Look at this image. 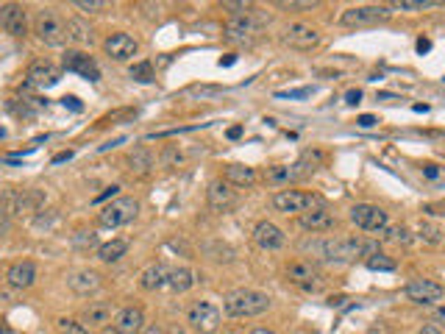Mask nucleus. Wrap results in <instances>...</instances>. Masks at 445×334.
I'll return each mask as SVG.
<instances>
[{"label": "nucleus", "instance_id": "f257e3e1", "mask_svg": "<svg viewBox=\"0 0 445 334\" xmlns=\"http://www.w3.org/2000/svg\"><path fill=\"white\" fill-rule=\"evenodd\" d=\"M312 248L326 259V262H337V265H345V262H354L359 256H376L379 254V242L373 239H359V237H340V239H317L312 242Z\"/></svg>", "mask_w": 445, "mask_h": 334}, {"label": "nucleus", "instance_id": "f03ea898", "mask_svg": "<svg viewBox=\"0 0 445 334\" xmlns=\"http://www.w3.org/2000/svg\"><path fill=\"white\" fill-rule=\"evenodd\" d=\"M270 295L262 290H251V287H242V290H234L222 298V309L228 318H256V315H265L270 309Z\"/></svg>", "mask_w": 445, "mask_h": 334}, {"label": "nucleus", "instance_id": "7ed1b4c3", "mask_svg": "<svg viewBox=\"0 0 445 334\" xmlns=\"http://www.w3.org/2000/svg\"><path fill=\"white\" fill-rule=\"evenodd\" d=\"M273 206L284 215H304L309 209L326 206V201L317 192H301V190H278L273 195Z\"/></svg>", "mask_w": 445, "mask_h": 334}, {"label": "nucleus", "instance_id": "20e7f679", "mask_svg": "<svg viewBox=\"0 0 445 334\" xmlns=\"http://www.w3.org/2000/svg\"><path fill=\"white\" fill-rule=\"evenodd\" d=\"M34 34L40 37V42L50 45V48H61L67 42V23L53 11V8H42L34 20Z\"/></svg>", "mask_w": 445, "mask_h": 334}, {"label": "nucleus", "instance_id": "39448f33", "mask_svg": "<svg viewBox=\"0 0 445 334\" xmlns=\"http://www.w3.org/2000/svg\"><path fill=\"white\" fill-rule=\"evenodd\" d=\"M0 206L14 215H37L44 206L42 190H6L0 198Z\"/></svg>", "mask_w": 445, "mask_h": 334}, {"label": "nucleus", "instance_id": "423d86ee", "mask_svg": "<svg viewBox=\"0 0 445 334\" xmlns=\"http://www.w3.org/2000/svg\"><path fill=\"white\" fill-rule=\"evenodd\" d=\"M136 215H139V203H136L134 198H114L109 206L100 209L97 223H100L103 229H120V226L131 223Z\"/></svg>", "mask_w": 445, "mask_h": 334}, {"label": "nucleus", "instance_id": "0eeeda50", "mask_svg": "<svg viewBox=\"0 0 445 334\" xmlns=\"http://www.w3.org/2000/svg\"><path fill=\"white\" fill-rule=\"evenodd\" d=\"M265 23L259 20L256 11H245V14H234L228 23H225V37L231 42H254L259 34H262Z\"/></svg>", "mask_w": 445, "mask_h": 334}, {"label": "nucleus", "instance_id": "6e6552de", "mask_svg": "<svg viewBox=\"0 0 445 334\" xmlns=\"http://www.w3.org/2000/svg\"><path fill=\"white\" fill-rule=\"evenodd\" d=\"M186 323L198 334H215L220 329V309L212 301H195L186 312Z\"/></svg>", "mask_w": 445, "mask_h": 334}, {"label": "nucleus", "instance_id": "1a4fd4ad", "mask_svg": "<svg viewBox=\"0 0 445 334\" xmlns=\"http://www.w3.org/2000/svg\"><path fill=\"white\" fill-rule=\"evenodd\" d=\"M393 17V8L390 6H354V8H345L340 23L345 28H362V25H376V23H384Z\"/></svg>", "mask_w": 445, "mask_h": 334}, {"label": "nucleus", "instance_id": "9d476101", "mask_svg": "<svg viewBox=\"0 0 445 334\" xmlns=\"http://www.w3.org/2000/svg\"><path fill=\"white\" fill-rule=\"evenodd\" d=\"M287 279H290L295 287L307 290V292H317L320 287L326 285V279H323L320 268H317V265H312V262H307V259L292 262V265L287 268Z\"/></svg>", "mask_w": 445, "mask_h": 334}, {"label": "nucleus", "instance_id": "9b49d317", "mask_svg": "<svg viewBox=\"0 0 445 334\" xmlns=\"http://www.w3.org/2000/svg\"><path fill=\"white\" fill-rule=\"evenodd\" d=\"M403 295L412 301V304H420V306H432L437 301L445 298V287L432 282V279H412L403 287Z\"/></svg>", "mask_w": 445, "mask_h": 334}, {"label": "nucleus", "instance_id": "f8f14e48", "mask_svg": "<svg viewBox=\"0 0 445 334\" xmlns=\"http://www.w3.org/2000/svg\"><path fill=\"white\" fill-rule=\"evenodd\" d=\"M351 223L362 232H384L387 229V212L376 203H356L351 209Z\"/></svg>", "mask_w": 445, "mask_h": 334}, {"label": "nucleus", "instance_id": "ddd939ff", "mask_svg": "<svg viewBox=\"0 0 445 334\" xmlns=\"http://www.w3.org/2000/svg\"><path fill=\"white\" fill-rule=\"evenodd\" d=\"M0 28L8 37H25L28 34V11L20 3H3L0 6Z\"/></svg>", "mask_w": 445, "mask_h": 334}, {"label": "nucleus", "instance_id": "4468645a", "mask_svg": "<svg viewBox=\"0 0 445 334\" xmlns=\"http://www.w3.org/2000/svg\"><path fill=\"white\" fill-rule=\"evenodd\" d=\"M61 67H64L67 73L84 76L87 81H100V67H97V61H95L89 53H84V50H67L64 59H61Z\"/></svg>", "mask_w": 445, "mask_h": 334}, {"label": "nucleus", "instance_id": "2eb2a0df", "mask_svg": "<svg viewBox=\"0 0 445 334\" xmlns=\"http://www.w3.org/2000/svg\"><path fill=\"white\" fill-rule=\"evenodd\" d=\"M284 42L290 48L312 50L320 45V34H317V28H312L309 23H290L284 28Z\"/></svg>", "mask_w": 445, "mask_h": 334}, {"label": "nucleus", "instance_id": "dca6fc26", "mask_svg": "<svg viewBox=\"0 0 445 334\" xmlns=\"http://www.w3.org/2000/svg\"><path fill=\"white\" fill-rule=\"evenodd\" d=\"M103 50H106V53H109V59H114V61H129V59H134V56H136L139 42L134 40L131 34H126V31H117V34H109V37H106Z\"/></svg>", "mask_w": 445, "mask_h": 334}, {"label": "nucleus", "instance_id": "f3484780", "mask_svg": "<svg viewBox=\"0 0 445 334\" xmlns=\"http://www.w3.org/2000/svg\"><path fill=\"white\" fill-rule=\"evenodd\" d=\"M59 78H61L59 67H53L50 61H34L25 73V87L28 90H47V87L59 84Z\"/></svg>", "mask_w": 445, "mask_h": 334}, {"label": "nucleus", "instance_id": "a211bd4d", "mask_svg": "<svg viewBox=\"0 0 445 334\" xmlns=\"http://www.w3.org/2000/svg\"><path fill=\"white\" fill-rule=\"evenodd\" d=\"M254 242L262 248V251H278V248H284V232L275 226V223H270V220H262V223H256V229H254Z\"/></svg>", "mask_w": 445, "mask_h": 334}, {"label": "nucleus", "instance_id": "6ab92c4d", "mask_svg": "<svg viewBox=\"0 0 445 334\" xmlns=\"http://www.w3.org/2000/svg\"><path fill=\"white\" fill-rule=\"evenodd\" d=\"M206 195H209V206H212L215 212H231V209L237 206V201H239L228 181H212Z\"/></svg>", "mask_w": 445, "mask_h": 334}, {"label": "nucleus", "instance_id": "aec40b11", "mask_svg": "<svg viewBox=\"0 0 445 334\" xmlns=\"http://www.w3.org/2000/svg\"><path fill=\"white\" fill-rule=\"evenodd\" d=\"M114 329H120L123 334H142V329H145V312H142V306H123V309H117Z\"/></svg>", "mask_w": 445, "mask_h": 334}, {"label": "nucleus", "instance_id": "412c9836", "mask_svg": "<svg viewBox=\"0 0 445 334\" xmlns=\"http://www.w3.org/2000/svg\"><path fill=\"white\" fill-rule=\"evenodd\" d=\"M167 276H170V268H167L165 262H153V265H148V268L139 273V287L148 290V292L165 290V287H167Z\"/></svg>", "mask_w": 445, "mask_h": 334}, {"label": "nucleus", "instance_id": "4be33fe9", "mask_svg": "<svg viewBox=\"0 0 445 334\" xmlns=\"http://www.w3.org/2000/svg\"><path fill=\"white\" fill-rule=\"evenodd\" d=\"M6 282H8L11 287H17V290L31 287L34 282H37V265H34L31 259L14 262V265L8 268V273H6Z\"/></svg>", "mask_w": 445, "mask_h": 334}, {"label": "nucleus", "instance_id": "5701e85b", "mask_svg": "<svg viewBox=\"0 0 445 334\" xmlns=\"http://www.w3.org/2000/svg\"><path fill=\"white\" fill-rule=\"evenodd\" d=\"M117 315V309L112 306V304H106V301H95V304H89L87 309L81 312V323L84 326H103L106 329V323H112V318Z\"/></svg>", "mask_w": 445, "mask_h": 334}, {"label": "nucleus", "instance_id": "b1692460", "mask_svg": "<svg viewBox=\"0 0 445 334\" xmlns=\"http://www.w3.org/2000/svg\"><path fill=\"white\" fill-rule=\"evenodd\" d=\"M103 285L100 273L97 270H76L67 276V287L76 292V295H89V292H97Z\"/></svg>", "mask_w": 445, "mask_h": 334}, {"label": "nucleus", "instance_id": "393cba45", "mask_svg": "<svg viewBox=\"0 0 445 334\" xmlns=\"http://www.w3.org/2000/svg\"><path fill=\"white\" fill-rule=\"evenodd\" d=\"M301 229H307V232H328V229H334V215L326 206L309 209V212L301 215Z\"/></svg>", "mask_w": 445, "mask_h": 334}, {"label": "nucleus", "instance_id": "a878e982", "mask_svg": "<svg viewBox=\"0 0 445 334\" xmlns=\"http://www.w3.org/2000/svg\"><path fill=\"white\" fill-rule=\"evenodd\" d=\"M298 179H307V170L295 162V165H278V167H270L267 170V181L270 184H275V187H281V184H290V181H298Z\"/></svg>", "mask_w": 445, "mask_h": 334}, {"label": "nucleus", "instance_id": "bb28decb", "mask_svg": "<svg viewBox=\"0 0 445 334\" xmlns=\"http://www.w3.org/2000/svg\"><path fill=\"white\" fill-rule=\"evenodd\" d=\"M225 181L234 187H251L256 184V170L248 165H228L225 167Z\"/></svg>", "mask_w": 445, "mask_h": 334}, {"label": "nucleus", "instance_id": "cd10ccee", "mask_svg": "<svg viewBox=\"0 0 445 334\" xmlns=\"http://www.w3.org/2000/svg\"><path fill=\"white\" fill-rule=\"evenodd\" d=\"M126 251H129V239H112V242H103L97 248V259L103 265H114V262H120L126 256Z\"/></svg>", "mask_w": 445, "mask_h": 334}, {"label": "nucleus", "instance_id": "c85d7f7f", "mask_svg": "<svg viewBox=\"0 0 445 334\" xmlns=\"http://www.w3.org/2000/svg\"><path fill=\"white\" fill-rule=\"evenodd\" d=\"M195 285V273L189 268H170V276H167V290L170 292H186Z\"/></svg>", "mask_w": 445, "mask_h": 334}, {"label": "nucleus", "instance_id": "c756f323", "mask_svg": "<svg viewBox=\"0 0 445 334\" xmlns=\"http://www.w3.org/2000/svg\"><path fill=\"white\" fill-rule=\"evenodd\" d=\"M129 165H131V173L136 176H148L150 170H153V153L148 150V148H134L131 156H129Z\"/></svg>", "mask_w": 445, "mask_h": 334}, {"label": "nucleus", "instance_id": "7c9ffc66", "mask_svg": "<svg viewBox=\"0 0 445 334\" xmlns=\"http://www.w3.org/2000/svg\"><path fill=\"white\" fill-rule=\"evenodd\" d=\"M131 78L134 81H142V84H150L153 78H156V73H153V64L150 61H136V64H131Z\"/></svg>", "mask_w": 445, "mask_h": 334}, {"label": "nucleus", "instance_id": "2f4dec72", "mask_svg": "<svg viewBox=\"0 0 445 334\" xmlns=\"http://www.w3.org/2000/svg\"><path fill=\"white\" fill-rule=\"evenodd\" d=\"M56 332L59 334H92L81 321H73V318H56Z\"/></svg>", "mask_w": 445, "mask_h": 334}, {"label": "nucleus", "instance_id": "473e14b6", "mask_svg": "<svg viewBox=\"0 0 445 334\" xmlns=\"http://www.w3.org/2000/svg\"><path fill=\"white\" fill-rule=\"evenodd\" d=\"M440 6L437 0H396L390 8H398V11H423V8H434Z\"/></svg>", "mask_w": 445, "mask_h": 334}, {"label": "nucleus", "instance_id": "72a5a7b5", "mask_svg": "<svg viewBox=\"0 0 445 334\" xmlns=\"http://www.w3.org/2000/svg\"><path fill=\"white\" fill-rule=\"evenodd\" d=\"M381 239H393V242H400V245H409L412 242V234L406 226H387L384 232H379Z\"/></svg>", "mask_w": 445, "mask_h": 334}, {"label": "nucleus", "instance_id": "f704fd0d", "mask_svg": "<svg viewBox=\"0 0 445 334\" xmlns=\"http://www.w3.org/2000/svg\"><path fill=\"white\" fill-rule=\"evenodd\" d=\"M67 40H73V42H87L89 28L81 20H67Z\"/></svg>", "mask_w": 445, "mask_h": 334}, {"label": "nucleus", "instance_id": "c9c22d12", "mask_svg": "<svg viewBox=\"0 0 445 334\" xmlns=\"http://www.w3.org/2000/svg\"><path fill=\"white\" fill-rule=\"evenodd\" d=\"M186 95L201 97V100H209V97L222 95V87H215V84H195V87H189V90H186Z\"/></svg>", "mask_w": 445, "mask_h": 334}, {"label": "nucleus", "instance_id": "e433bc0d", "mask_svg": "<svg viewBox=\"0 0 445 334\" xmlns=\"http://www.w3.org/2000/svg\"><path fill=\"white\" fill-rule=\"evenodd\" d=\"M159 162H162L165 167H178V165L184 162V153L178 150V145H167V148L162 150V156H159Z\"/></svg>", "mask_w": 445, "mask_h": 334}, {"label": "nucleus", "instance_id": "4c0bfd02", "mask_svg": "<svg viewBox=\"0 0 445 334\" xmlns=\"http://www.w3.org/2000/svg\"><path fill=\"white\" fill-rule=\"evenodd\" d=\"M420 237L426 239V242H432V245L445 242V234L437 229V226H432V223H423V226H420Z\"/></svg>", "mask_w": 445, "mask_h": 334}, {"label": "nucleus", "instance_id": "58836bf2", "mask_svg": "<svg viewBox=\"0 0 445 334\" xmlns=\"http://www.w3.org/2000/svg\"><path fill=\"white\" fill-rule=\"evenodd\" d=\"M367 268H370V270H396V262L387 259L384 254H376V256L367 259Z\"/></svg>", "mask_w": 445, "mask_h": 334}, {"label": "nucleus", "instance_id": "ea45409f", "mask_svg": "<svg viewBox=\"0 0 445 334\" xmlns=\"http://www.w3.org/2000/svg\"><path fill=\"white\" fill-rule=\"evenodd\" d=\"M73 6L81 8V11H89V14H97V11H106V8H109L106 0H76Z\"/></svg>", "mask_w": 445, "mask_h": 334}, {"label": "nucleus", "instance_id": "a19ab883", "mask_svg": "<svg viewBox=\"0 0 445 334\" xmlns=\"http://www.w3.org/2000/svg\"><path fill=\"white\" fill-rule=\"evenodd\" d=\"M73 242H76L78 248H92V245H97V237H95L92 232H78V234L73 237Z\"/></svg>", "mask_w": 445, "mask_h": 334}, {"label": "nucleus", "instance_id": "79ce46f5", "mask_svg": "<svg viewBox=\"0 0 445 334\" xmlns=\"http://www.w3.org/2000/svg\"><path fill=\"white\" fill-rule=\"evenodd\" d=\"M312 87H301V90H287V93H275V97H290V100H298V97H309Z\"/></svg>", "mask_w": 445, "mask_h": 334}, {"label": "nucleus", "instance_id": "37998d69", "mask_svg": "<svg viewBox=\"0 0 445 334\" xmlns=\"http://www.w3.org/2000/svg\"><path fill=\"white\" fill-rule=\"evenodd\" d=\"M11 232V212L0 206V234H8Z\"/></svg>", "mask_w": 445, "mask_h": 334}, {"label": "nucleus", "instance_id": "c03bdc74", "mask_svg": "<svg viewBox=\"0 0 445 334\" xmlns=\"http://www.w3.org/2000/svg\"><path fill=\"white\" fill-rule=\"evenodd\" d=\"M117 192H120V187H106L100 195H95V198H92V203H103V201H109V198L114 201V198H117Z\"/></svg>", "mask_w": 445, "mask_h": 334}, {"label": "nucleus", "instance_id": "a18cd8bd", "mask_svg": "<svg viewBox=\"0 0 445 334\" xmlns=\"http://www.w3.org/2000/svg\"><path fill=\"white\" fill-rule=\"evenodd\" d=\"M376 123H379V120H376L373 114H359V117H356V126H362V129H373Z\"/></svg>", "mask_w": 445, "mask_h": 334}, {"label": "nucleus", "instance_id": "49530a36", "mask_svg": "<svg viewBox=\"0 0 445 334\" xmlns=\"http://www.w3.org/2000/svg\"><path fill=\"white\" fill-rule=\"evenodd\" d=\"M367 334H393V329H390L384 321H379V323H373V326L367 329Z\"/></svg>", "mask_w": 445, "mask_h": 334}, {"label": "nucleus", "instance_id": "de8ad7c7", "mask_svg": "<svg viewBox=\"0 0 445 334\" xmlns=\"http://www.w3.org/2000/svg\"><path fill=\"white\" fill-rule=\"evenodd\" d=\"M61 103H64V106H70V109H73V112H81V109H84V103H81V100H78V97H61Z\"/></svg>", "mask_w": 445, "mask_h": 334}, {"label": "nucleus", "instance_id": "09e8293b", "mask_svg": "<svg viewBox=\"0 0 445 334\" xmlns=\"http://www.w3.org/2000/svg\"><path fill=\"white\" fill-rule=\"evenodd\" d=\"M359 100H362V90H348V93H345V103H348V106H356Z\"/></svg>", "mask_w": 445, "mask_h": 334}, {"label": "nucleus", "instance_id": "8fccbe9b", "mask_svg": "<svg viewBox=\"0 0 445 334\" xmlns=\"http://www.w3.org/2000/svg\"><path fill=\"white\" fill-rule=\"evenodd\" d=\"M139 8H145V11H148V17H156L162 6H159V3H139Z\"/></svg>", "mask_w": 445, "mask_h": 334}, {"label": "nucleus", "instance_id": "3c124183", "mask_svg": "<svg viewBox=\"0 0 445 334\" xmlns=\"http://www.w3.org/2000/svg\"><path fill=\"white\" fill-rule=\"evenodd\" d=\"M142 334H165V326L162 323H145Z\"/></svg>", "mask_w": 445, "mask_h": 334}, {"label": "nucleus", "instance_id": "603ef678", "mask_svg": "<svg viewBox=\"0 0 445 334\" xmlns=\"http://www.w3.org/2000/svg\"><path fill=\"white\" fill-rule=\"evenodd\" d=\"M417 334H443V329H440L437 323H426V326H420V332Z\"/></svg>", "mask_w": 445, "mask_h": 334}, {"label": "nucleus", "instance_id": "864d4df0", "mask_svg": "<svg viewBox=\"0 0 445 334\" xmlns=\"http://www.w3.org/2000/svg\"><path fill=\"white\" fill-rule=\"evenodd\" d=\"M70 159H73V150H64V153L53 156V162H50V165H61V162H70Z\"/></svg>", "mask_w": 445, "mask_h": 334}, {"label": "nucleus", "instance_id": "5fc2aeb1", "mask_svg": "<svg viewBox=\"0 0 445 334\" xmlns=\"http://www.w3.org/2000/svg\"><path fill=\"white\" fill-rule=\"evenodd\" d=\"M434 323H437V326H445V306H437V309H434Z\"/></svg>", "mask_w": 445, "mask_h": 334}, {"label": "nucleus", "instance_id": "6e6d98bb", "mask_svg": "<svg viewBox=\"0 0 445 334\" xmlns=\"http://www.w3.org/2000/svg\"><path fill=\"white\" fill-rule=\"evenodd\" d=\"M165 334H189L184 326H178V323H170V326H165Z\"/></svg>", "mask_w": 445, "mask_h": 334}, {"label": "nucleus", "instance_id": "4d7b16f0", "mask_svg": "<svg viewBox=\"0 0 445 334\" xmlns=\"http://www.w3.org/2000/svg\"><path fill=\"white\" fill-rule=\"evenodd\" d=\"M429 50H432V42L420 37V40H417V53H429Z\"/></svg>", "mask_w": 445, "mask_h": 334}, {"label": "nucleus", "instance_id": "13d9d810", "mask_svg": "<svg viewBox=\"0 0 445 334\" xmlns=\"http://www.w3.org/2000/svg\"><path fill=\"white\" fill-rule=\"evenodd\" d=\"M234 61H237V56H234V53H228V56H222L220 59V67H231Z\"/></svg>", "mask_w": 445, "mask_h": 334}, {"label": "nucleus", "instance_id": "bf43d9fd", "mask_svg": "<svg viewBox=\"0 0 445 334\" xmlns=\"http://www.w3.org/2000/svg\"><path fill=\"white\" fill-rule=\"evenodd\" d=\"M423 173H426L429 179H437V176H440V170H437L434 165H426V170H423Z\"/></svg>", "mask_w": 445, "mask_h": 334}, {"label": "nucleus", "instance_id": "052dcab7", "mask_svg": "<svg viewBox=\"0 0 445 334\" xmlns=\"http://www.w3.org/2000/svg\"><path fill=\"white\" fill-rule=\"evenodd\" d=\"M239 134H242V129H239V126H234V129H228V137H231V140H237Z\"/></svg>", "mask_w": 445, "mask_h": 334}, {"label": "nucleus", "instance_id": "680f3d73", "mask_svg": "<svg viewBox=\"0 0 445 334\" xmlns=\"http://www.w3.org/2000/svg\"><path fill=\"white\" fill-rule=\"evenodd\" d=\"M103 334H123V332H120V329H114V326H106V329H103Z\"/></svg>", "mask_w": 445, "mask_h": 334}, {"label": "nucleus", "instance_id": "e2e57ef3", "mask_svg": "<svg viewBox=\"0 0 445 334\" xmlns=\"http://www.w3.org/2000/svg\"><path fill=\"white\" fill-rule=\"evenodd\" d=\"M251 334H275V332H270V329H254Z\"/></svg>", "mask_w": 445, "mask_h": 334}]
</instances>
